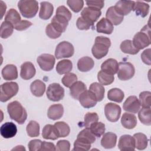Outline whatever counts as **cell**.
<instances>
[{
    "instance_id": "1",
    "label": "cell",
    "mask_w": 151,
    "mask_h": 151,
    "mask_svg": "<svg viewBox=\"0 0 151 151\" xmlns=\"http://www.w3.org/2000/svg\"><path fill=\"white\" fill-rule=\"evenodd\" d=\"M7 111L10 118L19 124H24L27 118L26 110L18 101L9 103L7 106Z\"/></svg>"
},
{
    "instance_id": "2",
    "label": "cell",
    "mask_w": 151,
    "mask_h": 151,
    "mask_svg": "<svg viewBox=\"0 0 151 151\" xmlns=\"http://www.w3.org/2000/svg\"><path fill=\"white\" fill-rule=\"evenodd\" d=\"M111 45L110 40L106 37L97 36L95 39V43L91 48L93 56L96 59H101L105 57Z\"/></svg>"
},
{
    "instance_id": "3",
    "label": "cell",
    "mask_w": 151,
    "mask_h": 151,
    "mask_svg": "<svg viewBox=\"0 0 151 151\" xmlns=\"http://www.w3.org/2000/svg\"><path fill=\"white\" fill-rule=\"evenodd\" d=\"M150 30L149 24L145 25L133 37V44L138 50H142L150 44Z\"/></svg>"
},
{
    "instance_id": "4",
    "label": "cell",
    "mask_w": 151,
    "mask_h": 151,
    "mask_svg": "<svg viewBox=\"0 0 151 151\" xmlns=\"http://www.w3.org/2000/svg\"><path fill=\"white\" fill-rule=\"evenodd\" d=\"M18 8L24 18L34 17L38 10V2L35 0H21L18 3Z\"/></svg>"
},
{
    "instance_id": "5",
    "label": "cell",
    "mask_w": 151,
    "mask_h": 151,
    "mask_svg": "<svg viewBox=\"0 0 151 151\" xmlns=\"http://www.w3.org/2000/svg\"><path fill=\"white\" fill-rule=\"evenodd\" d=\"M19 86L16 82H6L1 85L0 100L6 102L15 96L18 92Z\"/></svg>"
},
{
    "instance_id": "6",
    "label": "cell",
    "mask_w": 151,
    "mask_h": 151,
    "mask_svg": "<svg viewBox=\"0 0 151 151\" xmlns=\"http://www.w3.org/2000/svg\"><path fill=\"white\" fill-rule=\"evenodd\" d=\"M135 69L133 65L129 62H120L117 71V77L122 81L131 79L134 74Z\"/></svg>"
},
{
    "instance_id": "7",
    "label": "cell",
    "mask_w": 151,
    "mask_h": 151,
    "mask_svg": "<svg viewBox=\"0 0 151 151\" xmlns=\"http://www.w3.org/2000/svg\"><path fill=\"white\" fill-rule=\"evenodd\" d=\"M74 52V48L72 44L64 41L57 45L55 50V57L57 59L69 58L73 56Z\"/></svg>"
},
{
    "instance_id": "8",
    "label": "cell",
    "mask_w": 151,
    "mask_h": 151,
    "mask_svg": "<svg viewBox=\"0 0 151 151\" xmlns=\"http://www.w3.org/2000/svg\"><path fill=\"white\" fill-rule=\"evenodd\" d=\"M46 95L50 100L58 101L64 98V89L60 84L53 83L47 87Z\"/></svg>"
},
{
    "instance_id": "9",
    "label": "cell",
    "mask_w": 151,
    "mask_h": 151,
    "mask_svg": "<svg viewBox=\"0 0 151 151\" xmlns=\"http://www.w3.org/2000/svg\"><path fill=\"white\" fill-rule=\"evenodd\" d=\"M121 107L117 104L107 103L104 107V114L107 119L111 122L118 121L121 114Z\"/></svg>"
},
{
    "instance_id": "10",
    "label": "cell",
    "mask_w": 151,
    "mask_h": 151,
    "mask_svg": "<svg viewBox=\"0 0 151 151\" xmlns=\"http://www.w3.org/2000/svg\"><path fill=\"white\" fill-rule=\"evenodd\" d=\"M37 61L43 71H49L54 68L55 58L51 54H42L38 57Z\"/></svg>"
},
{
    "instance_id": "11",
    "label": "cell",
    "mask_w": 151,
    "mask_h": 151,
    "mask_svg": "<svg viewBox=\"0 0 151 151\" xmlns=\"http://www.w3.org/2000/svg\"><path fill=\"white\" fill-rule=\"evenodd\" d=\"M78 100L81 105L86 109L94 107L97 102L96 96L90 90L84 91L80 96Z\"/></svg>"
},
{
    "instance_id": "12",
    "label": "cell",
    "mask_w": 151,
    "mask_h": 151,
    "mask_svg": "<svg viewBox=\"0 0 151 151\" xmlns=\"http://www.w3.org/2000/svg\"><path fill=\"white\" fill-rule=\"evenodd\" d=\"M118 147L122 151L134 150L135 143L133 137L129 134L122 135L119 140Z\"/></svg>"
},
{
    "instance_id": "13",
    "label": "cell",
    "mask_w": 151,
    "mask_h": 151,
    "mask_svg": "<svg viewBox=\"0 0 151 151\" xmlns=\"http://www.w3.org/2000/svg\"><path fill=\"white\" fill-rule=\"evenodd\" d=\"M123 108L126 111L131 113H137L140 108L139 100L135 96H130L124 102Z\"/></svg>"
},
{
    "instance_id": "14",
    "label": "cell",
    "mask_w": 151,
    "mask_h": 151,
    "mask_svg": "<svg viewBox=\"0 0 151 151\" xmlns=\"http://www.w3.org/2000/svg\"><path fill=\"white\" fill-rule=\"evenodd\" d=\"M101 15V12L100 10L88 6L85 7L81 12V17L93 24L97 21Z\"/></svg>"
},
{
    "instance_id": "15",
    "label": "cell",
    "mask_w": 151,
    "mask_h": 151,
    "mask_svg": "<svg viewBox=\"0 0 151 151\" xmlns=\"http://www.w3.org/2000/svg\"><path fill=\"white\" fill-rule=\"evenodd\" d=\"M135 1L120 0L114 6L116 9L122 15H127L133 9Z\"/></svg>"
},
{
    "instance_id": "16",
    "label": "cell",
    "mask_w": 151,
    "mask_h": 151,
    "mask_svg": "<svg viewBox=\"0 0 151 151\" xmlns=\"http://www.w3.org/2000/svg\"><path fill=\"white\" fill-rule=\"evenodd\" d=\"M36 73L34 64L29 61L24 63L21 65L20 76L24 80H29L33 78Z\"/></svg>"
},
{
    "instance_id": "17",
    "label": "cell",
    "mask_w": 151,
    "mask_h": 151,
    "mask_svg": "<svg viewBox=\"0 0 151 151\" xmlns=\"http://www.w3.org/2000/svg\"><path fill=\"white\" fill-rule=\"evenodd\" d=\"M106 18L114 25H118L123 21L124 16L120 14L114 8V6L109 7L106 14Z\"/></svg>"
},
{
    "instance_id": "18",
    "label": "cell",
    "mask_w": 151,
    "mask_h": 151,
    "mask_svg": "<svg viewBox=\"0 0 151 151\" xmlns=\"http://www.w3.org/2000/svg\"><path fill=\"white\" fill-rule=\"evenodd\" d=\"M17 132L16 125L12 122H6L3 124L0 128L1 136L5 139L12 138L14 137Z\"/></svg>"
},
{
    "instance_id": "19",
    "label": "cell",
    "mask_w": 151,
    "mask_h": 151,
    "mask_svg": "<svg viewBox=\"0 0 151 151\" xmlns=\"http://www.w3.org/2000/svg\"><path fill=\"white\" fill-rule=\"evenodd\" d=\"M2 76L5 80H14L18 78L17 67L14 64H7L2 70Z\"/></svg>"
},
{
    "instance_id": "20",
    "label": "cell",
    "mask_w": 151,
    "mask_h": 151,
    "mask_svg": "<svg viewBox=\"0 0 151 151\" xmlns=\"http://www.w3.org/2000/svg\"><path fill=\"white\" fill-rule=\"evenodd\" d=\"M68 20L61 15H54L51 19V24L55 27V28L60 32L63 33L65 32L68 24Z\"/></svg>"
},
{
    "instance_id": "21",
    "label": "cell",
    "mask_w": 151,
    "mask_h": 151,
    "mask_svg": "<svg viewBox=\"0 0 151 151\" xmlns=\"http://www.w3.org/2000/svg\"><path fill=\"white\" fill-rule=\"evenodd\" d=\"M119 63L113 58H109L105 60L101 65V69L102 71L112 75L117 73Z\"/></svg>"
},
{
    "instance_id": "22",
    "label": "cell",
    "mask_w": 151,
    "mask_h": 151,
    "mask_svg": "<svg viewBox=\"0 0 151 151\" xmlns=\"http://www.w3.org/2000/svg\"><path fill=\"white\" fill-rule=\"evenodd\" d=\"M54 11V6L52 4L47 1H42L40 3V9L39 17L44 20L48 19Z\"/></svg>"
},
{
    "instance_id": "23",
    "label": "cell",
    "mask_w": 151,
    "mask_h": 151,
    "mask_svg": "<svg viewBox=\"0 0 151 151\" xmlns=\"http://www.w3.org/2000/svg\"><path fill=\"white\" fill-rule=\"evenodd\" d=\"M113 30V25L107 18H102L96 24V31L97 32L111 34Z\"/></svg>"
},
{
    "instance_id": "24",
    "label": "cell",
    "mask_w": 151,
    "mask_h": 151,
    "mask_svg": "<svg viewBox=\"0 0 151 151\" xmlns=\"http://www.w3.org/2000/svg\"><path fill=\"white\" fill-rule=\"evenodd\" d=\"M42 136L45 139L55 140L60 137L57 129L54 125L46 124L42 129Z\"/></svg>"
},
{
    "instance_id": "25",
    "label": "cell",
    "mask_w": 151,
    "mask_h": 151,
    "mask_svg": "<svg viewBox=\"0 0 151 151\" xmlns=\"http://www.w3.org/2000/svg\"><path fill=\"white\" fill-rule=\"evenodd\" d=\"M63 113V106L61 104H55L50 106L48 110L47 116L50 119L56 120L61 118Z\"/></svg>"
},
{
    "instance_id": "26",
    "label": "cell",
    "mask_w": 151,
    "mask_h": 151,
    "mask_svg": "<svg viewBox=\"0 0 151 151\" xmlns=\"http://www.w3.org/2000/svg\"><path fill=\"white\" fill-rule=\"evenodd\" d=\"M121 123L125 129H132L137 125V118L132 113H124L122 116Z\"/></svg>"
},
{
    "instance_id": "27",
    "label": "cell",
    "mask_w": 151,
    "mask_h": 151,
    "mask_svg": "<svg viewBox=\"0 0 151 151\" xmlns=\"http://www.w3.org/2000/svg\"><path fill=\"white\" fill-rule=\"evenodd\" d=\"M117 142V135L113 132H107L103 134L101 140V145L105 149L113 148Z\"/></svg>"
},
{
    "instance_id": "28",
    "label": "cell",
    "mask_w": 151,
    "mask_h": 151,
    "mask_svg": "<svg viewBox=\"0 0 151 151\" xmlns=\"http://www.w3.org/2000/svg\"><path fill=\"white\" fill-rule=\"evenodd\" d=\"M86 90L87 86L83 82L77 81L70 87V93L73 99L78 100L80 96Z\"/></svg>"
},
{
    "instance_id": "29",
    "label": "cell",
    "mask_w": 151,
    "mask_h": 151,
    "mask_svg": "<svg viewBox=\"0 0 151 151\" xmlns=\"http://www.w3.org/2000/svg\"><path fill=\"white\" fill-rule=\"evenodd\" d=\"M94 65V60L90 57H83L78 60L77 68L81 72H87L91 70Z\"/></svg>"
},
{
    "instance_id": "30",
    "label": "cell",
    "mask_w": 151,
    "mask_h": 151,
    "mask_svg": "<svg viewBox=\"0 0 151 151\" xmlns=\"http://www.w3.org/2000/svg\"><path fill=\"white\" fill-rule=\"evenodd\" d=\"M45 84L40 80H35L31 83L30 90L33 95L36 97H41L45 91Z\"/></svg>"
},
{
    "instance_id": "31",
    "label": "cell",
    "mask_w": 151,
    "mask_h": 151,
    "mask_svg": "<svg viewBox=\"0 0 151 151\" xmlns=\"http://www.w3.org/2000/svg\"><path fill=\"white\" fill-rule=\"evenodd\" d=\"M77 139L86 143L91 144L96 141V136L89 128L86 127L78 134Z\"/></svg>"
},
{
    "instance_id": "32",
    "label": "cell",
    "mask_w": 151,
    "mask_h": 151,
    "mask_svg": "<svg viewBox=\"0 0 151 151\" xmlns=\"http://www.w3.org/2000/svg\"><path fill=\"white\" fill-rule=\"evenodd\" d=\"M150 6L142 1H136L133 11L135 12L136 15L144 18L147 15L149 12Z\"/></svg>"
},
{
    "instance_id": "33",
    "label": "cell",
    "mask_w": 151,
    "mask_h": 151,
    "mask_svg": "<svg viewBox=\"0 0 151 151\" xmlns=\"http://www.w3.org/2000/svg\"><path fill=\"white\" fill-rule=\"evenodd\" d=\"M135 148L138 150H144L147 146L148 139L147 136L142 133H137L133 134Z\"/></svg>"
},
{
    "instance_id": "34",
    "label": "cell",
    "mask_w": 151,
    "mask_h": 151,
    "mask_svg": "<svg viewBox=\"0 0 151 151\" xmlns=\"http://www.w3.org/2000/svg\"><path fill=\"white\" fill-rule=\"evenodd\" d=\"M73 68L72 62L70 60H63L58 62L56 65V71L59 74H65L70 73Z\"/></svg>"
},
{
    "instance_id": "35",
    "label": "cell",
    "mask_w": 151,
    "mask_h": 151,
    "mask_svg": "<svg viewBox=\"0 0 151 151\" xmlns=\"http://www.w3.org/2000/svg\"><path fill=\"white\" fill-rule=\"evenodd\" d=\"M89 90L94 94L97 98V101H101L103 100L105 93V89L103 85L97 82L93 83L90 84Z\"/></svg>"
},
{
    "instance_id": "36",
    "label": "cell",
    "mask_w": 151,
    "mask_h": 151,
    "mask_svg": "<svg viewBox=\"0 0 151 151\" xmlns=\"http://www.w3.org/2000/svg\"><path fill=\"white\" fill-rule=\"evenodd\" d=\"M120 48L122 51L124 53L132 55L137 54L140 51L134 46L132 41L130 40H126L122 41L120 45Z\"/></svg>"
},
{
    "instance_id": "37",
    "label": "cell",
    "mask_w": 151,
    "mask_h": 151,
    "mask_svg": "<svg viewBox=\"0 0 151 151\" xmlns=\"http://www.w3.org/2000/svg\"><path fill=\"white\" fill-rule=\"evenodd\" d=\"M124 97L123 91L118 88H113L109 90L107 98L109 100L117 103H121Z\"/></svg>"
},
{
    "instance_id": "38",
    "label": "cell",
    "mask_w": 151,
    "mask_h": 151,
    "mask_svg": "<svg viewBox=\"0 0 151 151\" xmlns=\"http://www.w3.org/2000/svg\"><path fill=\"white\" fill-rule=\"evenodd\" d=\"M138 117L142 123L146 126L151 125L150 107H143L138 113Z\"/></svg>"
},
{
    "instance_id": "39",
    "label": "cell",
    "mask_w": 151,
    "mask_h": 151,
    "mask_svg": "<svg viewBox=\"0 0 151 151\" xmlns=\"http://www.w3.org/2000/svg\"><path fill=\"white\" fill-rule=\"evenodd\" d=\"M21 16L18 11L13 8L10 9L5 17V21L11 23L14 27L21 21Z\"/></svg>"
},
{
    "instance_id": "40",
    "label": "cell",
    "mask_w": 151,
    "mask_h": 151,
    "mask_svg": "<svg viewBox=\"0 0 151 151\" xmlns=\"http://www.w3.org/2000/svg\"><path fill=\"white\" fill-rule=\"evenodd\" d=\"M14 27L9 22L4 21L1 25V37L5 39L10 37L14 31Z\"/></svg>"
},
{
    "instance_id": "41",
    "label": "cell",
    "mask_w": 151,
    "mask_h": 151,
    "mask_svg": "<svg viewBox=\"0 0 151 151\" xmlns=\"http://www.w3.org/2000/svg\"><path fill=\"white\" fill-rule=\"evenodd\" d=\"M26 130L29 137H38L40 135V124L35 121L31 120L27 126Z\"/></svg>"
},
{
    "instance_id": "42",
    "label": "cell",
    "mask_w": 151,
    "mask_h": 151,
    "mask_svg": "<svg viewBox=\"0 0 151 151\" xmlns=\"http://www.w3.org/2000/svg\"><path fill=\"white\" fill-rule=\"evenodd\" d=\"M97 78L99 83L101 85L108 86L111 84L114 80V75L107 73L102 70H100L97 74Z\"/></svg>"
},
{
    "instance_id": "43",
    "label": "cell",
    "mask_w": 151,
    "mask_h": 151,
    "mask_svg": "<svg viewBox=\"0 0 151 151\" xmlns=\"http://www.w3.org/2000/svg\"><path fill=\"white\" fill-rule=\"evenodd\" d=\"M89 129L96 137H100L104 133L105 124L102 122H96L92 123Z\"/></svg>"
},
{
    "instance_id": "44",
    "label": "cell",
    "mask_w": 151,
    "mask_h": 151,
    "mask_svg": "<svg viewBox=\"0 0 151 151\" xmlns=\"http://www.w3.org/2000/svg\"><path fill=\"white\" fill-rule=\"evenodd\" d=\"M54 125L58 130L60 137H65L70 134V128L64 122H57Z\"/></svg>"
},
{
    "instance_id": "45",
    "label": "cell",
    "mask_w": 151,
    "mask_h": 151,
    "mask_svg": "<svg viewBox=\"0 0 151 151\" xmlns=\"http://www.w3.org/2000/svg\"><path fill=\"white\" fill-rule=\"evenodd\" d=\"M151 93L149 91H142L139 94V101L143 107H150Z\"/></svg>"
},
{
    "instance_id": "46",
    "label": "cell",
    "mask_w": 151,
    "mask_h": 151,
    "mask_svg": "<svg viewBox=\"0 0 151 151\" xmlns=\"http://www.w3.org/2000/svg\"><path fill=\"white\" fill-rule=\"evenodd\" d=\"M77 80V76L73 73H68L65 74L61 79L62 83L66 87H70Z\"/></svg>"
},
{
    "instance_id": "47",
    "label": "cell",
    "mask_w": 151,
    "mask_h": 151,
    "mask_svg": "<svg viewBox=\"0 0 151 151\" xmlns=\"http://www.w3.org/2000/svg\"><path fill=\"white\" fill-rule=\"evenodd\" d=\"M99 120V116L96 113L88 112L84 116V126L86 128H89L90 125Z\"/></svg>"
},
{
    "instance_id": "48",
    "label": "cell",
    "mask_w": 151,
    "mask_h": 151,
    "mask_svg": "<svg viewBox=\"0 0 151 151\" xmlns=\"http://www.w3.org/2000/svg\"><path fill=\"white\" fill-rule=\"evenodd\" d=\"M93 25L94 24L90 22L82 17H78L76 22V26L80 30H88L93 27Z\"/></svg>"
},
{
    "instance_id": "49",
    "label": "cell",
    "mask_w": 151,
    "mask_h": 151,
    "mask_svg": "<svg viewBox=\"0 0 151 151\" xmlns=\"http://www.w3.org/2000/svg\"><path fill=\"white\" fill-rule=\"evenodd\" d=\"M67 4L73 12L77 13L82 9L84 1L83 0H68Z\"/></svg>"
},
{
    "instance_id": "50",
    "label": "cell",
    "mask_w": 151,
    "mask_h": 151,
    "mask_svg": "<svg viewBox=\"0 0 151 151\" xmlns=\"http://www.w3.org/2000/svg\"><path fill=\"white\" fill-rule=\"evenodd\" d=\"M45 33L46 35L51 39H57L62 34V33L57 31L51 24H49L47 25L45 28Z\"/></svg>"
},
{
    "instance_id": "51",
    "label": "cell",
    "mask_w": 151,
    "mask_h": 151,
    "mask_svg": "<svg viewBox=\"0 0 151 151\" xmlns=\"http://www.w3.org/2000/svg\"><path fill=\"white\" fill-rule=\"evenodd\" d=\"M91 144L86 143L76 139L74 143L73 150H85L87 151L90 149Z\"/></svg>"
},
{
    "instance_id": "52",
    "label": "cell",
    "mask_w": 151,
    "mask_h": 151,
    "mask_svg": "<svg viewBox=\"0 0 151 151\" xmlns=\"http://www.w3.org/2000/svg\"><path fill=\"white\" fill-rule=\"evenodd\" d=\"M56 14L61 15L63 17H65L68 21L71 19V16H72L71 13L69 11V9H68L65 6H63V5L60 6L57 8Z\"/></svg>"
},
{
    "instance_id": "53",
    "label": "cell",
    "mask_w": 151,
    "mask_h": 151,
    "mask_svg": "<svg viewBox=\"0 0 151 151\" xmlns=\"http://www.w3.org/2000/svg\"><path fill=\"white\" fill-rule=\"evenodd\" d=\"M55 148L58 151H68L70 149V143L67 140H60L57 143Z\"/></svg>"
},
{
    "instance_id": "54",
    "label": "cell",
    "mask_w": 151,
    "mask_h": 151,
    "mask_svg": "<svg viewBox=\"0 0 151 151\" xmlns=\"http://www.w3.org/2000/svg\"><path fill=\"white\" fill-rule=\"evenodd\" d=\"M42 142L40 139L31 140L28 144L29 150L30 151H40Z\"/></svg>"
},
{
    "instance_id": "55",
    "label": "cell",
    "mask_w": 151,
    "mask_h": 151,
    "mask_svg": "<svg viewBox=\"0 0 151 151\" xmlns=\"http://www.w3.org/2000/svg\"><path fill=\"white\" fill-rule=\"evenodd\" d=\"M32 25V22L27 20H21L14 26V29L17 31H24Z\"/></svg>"
},
{
    "instance_id": "56",
    "label": "cell",
    "mask_w": 151,
    "mask_h": 151,
    "mask_svg": "<svg viewBox=\"0 0 151 151\" xmlns=\"http://www.w3.org/2000/svg\"><path fill=\"white\" fill-rule=\"evenodd\" d=\"M88 7H91L100 10L104 7V1H87L86 2Z\"/></svg>"
},
{
    "instance_id": "57",
    "label": "cell",
    "mask_w": 151,
    "mask_h": 151,
    "mask_svg": "<svg viewBox=\"0 0 151 151\" xmlns=\"http://www.w3.org/2000/svg\"><path fill=\"white\" fill-rule=\"evenodd\" d=\"M150 52H151L150 48H147V49L144 50L142 52V53L141 54V59H142V61L145 64H146L148 65H151Z\"/></svg>"
},
{
    "instance_id": "58",
    "label": "cell",
    "mask_w": 151,
    "mask_h": 151,
    "mask_svg": "<svg viewBox=\"0 0 151 151\" xmlns=\"http://www.w3.org/2000/svg\"><path fill=\"white\" fill-rule=\"evenodd\" d=\"M42 150H56L55 146L53 143L51 142H47L45 141H43L42 142L41 147L40 149V151Z\"/></svg>"
},
{
    "instance_id": "59",
    "label": "cell",
    "mask_w": 151,
    "mask_h": 151,
    "mask_svg": "<svg viewBox=\"0 0 151 151\" xmlns=\"http://www.w3.org/2000/svg\"><path fill=\"white\" fill-rule=\"evenodd\" d=\"M1 8L2 9V16H1V19L2 18V17L4 14V13L5 12V11H6V4L2 1H1Z\"/></svg>"
},
{
    "instance_id": "60",
    "label": "cell",
    "mask_w": 151,
    "mask_h": 151,
    "mask_svg": "<svg viewBox=\"0 0 151 151\" xmlns=\"http://www.w3.org/2000/svg\"><path fill=\"white\" fill-rule=\"evenodd\" d=\"M25 150V148L23 146H21V145H19V146H17L15 148H13L12 149V150Z\"/></svg>"
}]
</instances>
